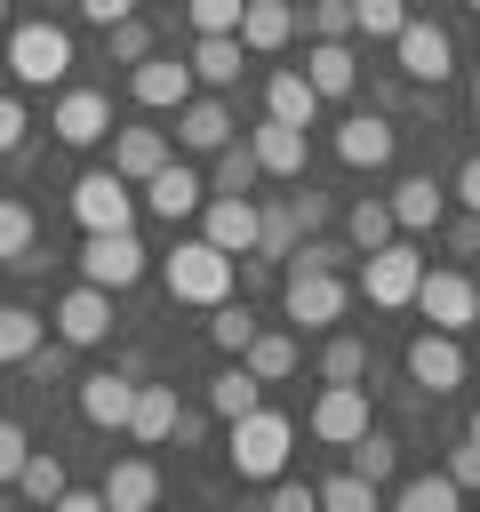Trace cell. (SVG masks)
Masks as SVG:
<instances>
[{
	"instance_id": "cell-60",
	"label": "cell",
	"mask_w": 480,
	"mask_h": 512,
	"mask_svg": "<svg viewBox=\"0 0 480 512\" xmlns=\"http://www.w3.org/2000/svg\"><path fill=\"white\" fill-rule=\"evenodd\" d=\"M0 24H8V0H0Z\"/></svg>"
},
{
	"instance_id": "cell-33",
	"label": "cell",
	"mask_w": 480,
	"mask_h": 512,
	"mask_svg": "<svg viewBox=\"0 0 480 512\" xmlns=\"http://www.w3.org/2000/svg\"><path fill=\"white\" fill-rule=\"evenodd\" d=\"M296 240H304V224H296V208H288V200L256 208V256H264V264H272V256H296Z\"/></svg>"
},
{
	"instance_id": "cell-38",
	"label": "cell",
	"mask_w": 480,
	"mask_h": 512,
	"mask_svg": "<svg viewBox=\"0 0 480 512\" xmlns=\"http://www.w3.org/2000/svg\"><path fill=\"white\" fill-rule=\"evenodd\" d=\"M16 488H24L32 504H56V496H64V464H56V448H32L24 472H16Z\"/></svg>"
},
{
	"instance_id": "cell-23",
	"label": "cell",
	"mask_w": 480,
	"mask_h": 512,
	"mask_svg": "<svg viewBox=\"0 0 480 512\" xmlns=\"http://www.w3.org/2000/svg\"><path fill=\"white\" fill-rule=\"evenodd\" d=\"M104 144H112V168L128 184H144L152 168H168V128H112Z\"/></svg>"
},
{
	"instance_id": "cell-51",
	"label": "cell",
	"mask_w": 480,
	"mask_h": 512,
	"mask_svg": "<svg viewBox=\"0 0 480 512\" xmlns=\"http://www.w3.org/2000/svg\"><path fill=\"white\" fill-rule=\"evenodd\" d=\"M448 480H456L464 496L480 488V440H464V448H448Z\"/></svg>"
},
{
	"instance_id": "cell-2",
	"label": "cell",
	"mask_w": 480,
	"mask_h": 512,
	"mask_svg": "<svg viewBox=\"0 0 480 512\" xmlns=\"http://www.w3.org/2000/svg\"><path fill=\"white\" fill-rule=\"evenodd\" d=\"M288 448H296V424H288L280 408H248V416H232L224 456H232L240 480H280V472H288Z\"/></svg>"
},
{
	"instance_id": "cell-4",
	"label": "cell",
	"mask_w": 480,
	"mask_h": 512,
	"mask_svg": "<svg viewBox=\"0 0 480 512\" xmlns=\"http://www.w3.org/2000/svg\"><path fill=\"white\" fill-rule=\"evenodd\" d=\"M72 216H80V232H136V184L120 168H88L72 184Z\"/></svg>"
},
{
	"instance_id": "cell-45",
	"label": "cell",
	"mask_w": 480,
	"mask_h": 512,
	"mask_svg": "<svg viewBox=\"0 0 480 512\" xmlns=\"http://www.w3.org/2000/svg\"><path fill=\"white\" fill-rule=\"evenodd\" d=\"M112 56H120V64H144V56H152V24L120 16V24H112Z\"/></svg>"
},
{
	"instance_id": "cell-6",
	"label": "cell",
	"mask_w": 480,
	"mask_h": 512,
	"mask_svg": "<svg viewBox=\"0 0 480 512\" xmlns=\"http://www.w3.org/2000/svg\"><path fill=\"white\" fill-rule=\"evenodd\" d=\"M344 304H352L344 272H304V264H288V280H280V312H288L296 328H336Z\"/></svg>"
},
{
	"instance_id": "cell-1",
	"label": "cell",
	"mask_w": 480,
	"mask_h": 512,
	"mask_svg": "<svg viewBox=\"0 0 480 512\" xmlns=\"http://www.w3.org/2000/svg\"><path fill=\"white\" fill-rule=\"evenodd\" d=\"M160 280H168L176 304H224L232 280H240V256H224L216 240H176L160 256Z\"/></svg>"
},
{
	"instance_id": "cell-31",
	"label": "cell",
	"mask_w": 480,
	"mask_h": 512,
	"mask_svg": "<svg viewBox=\"0 0 480 512\" xmlns=\"http://www.w3.org/2000/svg\"><path fill=\"white\" fill-rule=\"evenodd\" d=\"M392 504H400V512H456V504H464V488H456V480H448V464H440V472L400 480V488H392Z\"/></svg>"
},
{
	"instance_id": "cell-11",
	"label": "cell",
	"mask_w": 480,
	"mask_h": 512,
	"mask_svg": "<svg viewBox=\"0 0 480 512\" xmlns=\"http://www.w3.org/2000/svg\"><path fill=\"white\" fill-rule=\"evenodd\" d=\"M200 240H216L224 256H256V200L248 192H208L200 200Z\"/></svg>"
},
{
	"instance_id": "cell-56",
	"label": "cell",
	"mask_w": 480,
	"mask_h": 512,
	"mask_svg": "<svg viewBox=\"0 0 480 512\" xmlns=\"http://www.w3.org/2000/svg\"><path fill=\"white\" fill-rule=\"evenodd\" d=\"M456 200H464V208H472V216H480V152H472V160H464V168H456Z\"/></svg>"
},
{
	"instance_id": "cell-8",
	"label": "cell",
	"mask_w": 480,
	"mask_h": 512,
	"mask_svg": "<svg viewBox=\"0 0 480 512\" xmlns=\"http://www.w3.org/2000/svg\"><path fill=\"white\" fill-rule=\"evenodd\" d=\"M48 128H56V144L88 152V144L112 136V96H104V88H64V96L48 104Z\"/></svg>"
},
{
	"instance_id": "cell-37",
	"label": "cell",
	"mask_w": 480,
	"mask_h": 512,
	"mask_svg": "<svg viewBox=\"0 0 480 512\" xmlns=\"http://www.w3.org/2000/svg\"><path fill=\"white\" fill-rule=\"evenodd\" d=\"M368 376V344L360 336H328L320 344V384H360Z\"/></svg>"
},
{
	"instance_id": "cell-61",
	"label": "cell",
	"mask_w": 480,
	"mask_h": 512,
	"mask_svg": "<svg viewBox=\"0 0 480 512\" xmlns=\"http://www.w3.org/2000/svg\"><path fill=\"white\" fill-rule=\"evenodd\" d=\"M464 8H480V0H464Z\"/></svg>"
},
{
	"instance_id": "cell-53",
	"label": "cell",
	"mask_w": 480,
	"mask_h": 512,
	"mask_svg": "<svg viewBox=\"0 0 480 512\" xmlns=\"http://www.w3.org/2000/svg\"><path fill=\"white\" fill-rule=\"evenodd\" d=\"M448 248H456V256H480V216H472V208L448 224Z\"/></svg>"
},
{
	"instance_id": "cell-39",
	"label": "cell",
	"mask_w": 480,
	"mask_h": 512,
	"mask_svg": "<svg viewBox=\"0 0 480 512\" xmlns=\"http://www.w3.org/2000/svg\"><path fill=\"white\" fill-rule=\"evenodd\" d=\"M320 504H328V512H376V504H384V488H376V480H360V472H336V480H320Z\"/></svg>"
},
{
	"instance_id": "cell-7",
	"label": "cell",
	"mask_w": 480,
	"mask_h": 512,
	"mask_svg": "<svg viewBox=\"0 0 480 512\" xmlns=\"http://www.w3.org/2000/svg\"><path fill=\"white\" fill-rule=\"evenodd\" d=\"M144 264H152V248L136 240V232H88V248H80V280H96V288H136L144 280Z\"/></svg>"
},
{
	"instance_id": "cell-34",
	"label": "cell",
	"mask_w": 480,
	"mask_h": 512,
	"mask_svg": "<svg viewBox=\"0 0 480 512\" xmlns=\"http://www.w3.org/2000/svg\"><path fill=\"white\" fill-rule=\"evenodd\" d=\"M264 384H280V376H296V336H280V328H256L248 336V352H240Z\"/></svg>"
},
{
	"instance_id": "cell-57",
	"label": "cell",
	"mask_w": 480,
	"mask_h": 512,
	"mask_svg": "<svg viewBox=\"0 0 480 512\" xmlns=\"http://www.w3.org/2000/svg\"><path fill=\"white\" fill-rule=\"evenodd\" d=\"M464 440H480V408H472V432H464Z\"/></svg>"
},
{
	"instance_id": "cell-5",
	"label": "cell",
	"mask_w": 480,
	"mask_h": 512,
	"mask_svg": "<svg viewBox=\"0 0 480 512\" xmlns=\"http://www.w3.org/2000/svg\"><path fill=\"white\" fill-rule=\"evenodd\" d=\"M416 280H424V256H416L408 240H384V248H368V256H360V288H368V304H376V312L416 304Z\"/></svg>"
},
{
	"instance_id": "cell-26",
	"label": "cell",
	"mask_w": 480,
	"mask_h": 512,
	"mask_svg": "<svg viewBox=\"0 0 480 512\" xmlns=\"http://www.w3.org/2000/svg\"><path fill=\"white\" fill-rule=\"evenodd\" d=\"M304 80L320 88V104H328V96H352V80H360V56H352L344 40H312V56H304Z\"/></svg>"
},
{
	"instance_id": "cell-59",
	"label": "cell",
	"mask_w": 480,
	"mask_h": 512,
	"mask_svg": "<svg viewBox=\"0 0 480 512\" xmlns=\"http://www.w3.org/2000/svg\"><path fill=\"white\" fill-rule=\"evenodd\" d=\"M472 120H480V88H472Z\"/></svg>"
},
{
	"instance_id": "cell-49",
	"label": "cell",
	"mask_w": 480,
	"mask_h": 512,
	"mask_svg": "<svg viewBox=\"0 0 480 512\" xmlns=\"http://www.w3.org/2000/svg\"><path fill=\"white\" fill-rule=\"evenodd\" d=\"M352 32V0H312V40H344Z\"/></svg>"
},
{
	"instance_id": "cell-21",
	"label": "cell",
	"mask_w": 480,
	"mask_h": 512,
	"mask_svg": "<svg viewBox=\"0 0 480 512\" xmlns=\"http://www.w3.org/2000/svg\"><path fill=\"white\" fill-rule=\"evenodd\" d=\"M176 424H184V408H176V384H136V408H128V440L160 448V440H176Z\"/></svg>"
},
{
	"instance_id": "cell-44",
	"label": "cell",
	"mask_w": 480,
	"mask_h": 512,
	"mask_svg": "<svg viewBox=\"0 0 480 512\" xmlns=\"http://www.w3.org/2000/svg\"><path fill=\"white\" fill-rule=\"evenodd\" d=\"M24 456H32V440H24V424H16V416H0V488H16V472H24Z\"/></svg>"
},
{
	"instance_id": "cell-27",
	"label": "cell",
	"mask_w": 480,
	"mask_h": 512,
	"mask_svg": "<svg viewBox=\"0 0 480 512\" xmlns=\"http://www.w3.org/2000/svg\"><path fill=\"white\" fill-rule=\"evenodd\" d=\"M264 112H272V120L312 128V120H320V88H312L304 72H272V80H264Z\"/></svg>"
},
{
	"instance_id": "cell-25",
	"label": "cell",
	"mask_w": 480,
	"mask_h": 512,
	"mask_svg": "<svg viewBox=\"0 0 480 512\" xmlns=\"http://www.w3.org/2000/svg\"><path fill=\"white\" fill-rule=\"evenodd\" d=\"M440 216H448V192H440L432 176H400V184H392V224H400V232H432Z\"/></svg>"
},
{
	"instance_id": "cell-22",
	"label": "cell",
	"mask_w": 480,
	"mask_h": 512,
	"mask_svg": "<svg viewBox=\"0 0 480 512\" xmlns=\"http://www.w3.org/2000/svg\"><path fill=\"white\" fill-rule=\"evenodd\" d=\"M152 504H160L152 456H120V464L104 472V512H152Z\"/></svg>"
},
{
	"instance_id": "cell-20",
	"label": "cell",
	"mask_w": 480,
	"mask_h": 512,
	"mask_svg": "<svg viewBox=\"0 0 480 512\" xmlns=\"http://www.w3.org/2000/svg\"><path fill=\"white\" fill-rule=\"evenodd\" d=\"M248 152H256L264 176H304V128L296 120H272L264 112V128H248Z\"/></svg>"
},
{
	"instance_id": "cell-46",
	"label": "cell",
	"mask_w": 480,
	"mask_h": 512,
	"mask_svg": "<svg viewBox=\"0 0 480 512\" xmlns=\"http://www.w3.org/2000/svg\"><path fill=\"white\" fill-rule=\"evenodd\" d=\"M288 208H296V224H304V232H328V216H336V200H328V192H312V184H296V192H288Z\"/></svg>"
},
{
	"instance_id": "cell-52",
	"label": "cell",
	"mask_w": 480,
	"mask_h": 512,
	"mask_svg": "<svg viewBox=\"0 0 480 512\" xmlns=\"http://www.w3.org/2000/svg\"><path fill=\"white\" fill-rule=\"evenodd\" d=\"M24 128H32V120H24V104H16V96H0V160L24 144Z\"/></svg>"
},
{
	"instance_id": "cell-36",
	"label": "cell",
	"mask_w": 480,
	"mask_h": 512,
	"mask_svg": "<svg viewBox=\"0 0 480 512\" xmlns=\"http://www.w3.org/2000/svg\"><path fill=\"white\" fill-rule=\"evenodd\" d=\"M208 336H216V352H232V360H240V352H248V336H256V312L224 296V304H208Z\"/></svg>"
},
{
	"instance_id": "cell-12",
	"label": "cell",
	"mask_w": 480,
	"mask_h": 512,
	"mask_svg": "<svg viewBox=\"0 0 480 512\" xmlns=\"http://www.w3.org/2000/svg\"><path fill=\"white\" fill-rule=\"evenodd\" d=\"M200 200H208V176H200V168H184V160H168V168H152V176H144V208H152L160 224L200 216Z\"/></svg>"
},
{
	"instance_id": "cell-9",
	"label": "cell",
	"mask_w": 480,
	"mask_h": 512,
	"mask_svg": "<svg viewBox=\"0 0 480 512\" xmlns=\"http://www.w3.org/2000/svg\"><path fill=\"white\" fill-rule=\"evenodd\" d=\"M416 312H424L432 328L464 336V328L480 320V288H472L464 272H424V280H416Z\"/></svg>"
},
{
	"instance_id": "cell-41",
	"label": "cell",
	"mask_w": 480,
	"mask_h": 512,
	"mask_svg": "<svg viewBox=\"0 0 480 512\" xmlns=\"http://www.w3.org/2000/svg\"><path fill=\"white\" fill-rule=\"evenodd\" d=\"M400 24H408V0H352V32H368V40H400Z\"/></svg>"
},
{
	"instance_id": "cell-47",
	"label": "cell",
	"mask_w": 480,
	"mask_h": 512,
	"mask_svg": "<svg viewBox=\"0 0 480 512\" xmlns=\"http://www.w3.org/2000/svg\"><path fill=\"white\" fill-rule=\"evenodd\" d=\"M64 368H72V344H64V336H56V344H48V336H40V352H32V360H24V376H32V384H56V376H64Z\"/></svg>"
},
{
	"instance_id": "cell-43",
	"label": "cell",
	"mask_w": 480,
	"mask_h": 512,
	"mask_svg": "<svg viewBox=\"0 0 480 512\" xmlns=\"http://www.w3.org/2000/svg\"><path fill=\"white\" fill-rule=\"evenodd\" d=\"M344 256H352V248H344V240H320V232H304V240H296V256H288V264H304V272H344Z\"/></svg>"
},
{
	"instance_id": "cell-29",
	"label": "cell",
	"mask_w": 480,
	"mask_h": 512,
	"mask_svg": "<svg viewBox=\"0 0 480 512\" xmlns=\"http://www.w3.org/2000/svg\"><path fill=\"white\" fill-rule=\"evenodd\" d=\"M344 232H352V256H368V248H384V240H400V224H392V200H352L344 208Z\"/></svg>"
},
{
	"instance_id": "cell-19",
	"label": "cell",
	"mask_w": 480,
	"mask_h": 512,
	"mask_svg": "<svg viewBox=\"0 0 480 512\" xmlns=\"http://www.w3.org/2000/svg\"><path fill=\"white\" fill-rule=\"evenodd\" d=\"M176 144H184V152H224V144H232V104H224V96L176 104Z\"/></svg>"
},
{
	"instance_id": "cell-17",
	"label": "cell",
	"mask_w": 480,
	"mask_h": 512,
	"mask_svg": "<svg viewBox=\"0 0 480 512\" xmlns=\"http://www.w3.org/2000/svg\"><path fill=\"white\" fill-rule=\"evenodd\" d=\"M192 64H176V56H144L136 72H128V96L136 104H152V112H176V104H192Z\"/></svg>"
},
{
	"instance_id": "cell-32",
	"label": "cell",
	"mask_w": 480,
	"mask_h": 512,
	"mask_svg": "<svg viewBox=\"0 0 480 512\" xmlns=\"http://www.w3.org/2000/svg\"><path fill=\"white\" fill-rule=\"evenodd\" d=\"M40 336H48V320H40V312L0 304V368H24V360L40 352Z\"/></svg>"
},
{
	"instance_id": "cell-16",
	"label": "cell",
	"mask_w": 480,
	"mask_h": 512,
	"mask_svg": "<svg viewBox=\"0 0 480 512\" xmlns=\"http://www.w3.org/2000/svg\"><path fill=\"white\" fill-rule=\"evenodd\" d=\"M408 376H416L432 400H440V392H456V384H464V344H456L448 328H424V336L408 344Z\"/></svg>"
},
{
	"instance_id": "cell-30",
	"label": "cell",
	"mask_w": 480,
	"mask_h": 512,
	"mask_svg": "<svg viewBox=\"0 0 480 512\" xmlns=\"http://www.w3.org/2000/svg\"><path fill=\"white\" fill-rule=\"evenodd\" d=\"M208 408H216L224 424H232V416H248V408H264V376H256L248 360H240V368H224V376L208 384Z\"/></svg>"
},
{
	"instance_id": "cell-15",
	"label": "cell",
	"mask_w": 480,
	"mask_h": 512,
	"mask_svg": "<svg viewBox=\"0 0 480 512\" xmlns=\"http://www.w3.org/2000/svg\"><path fill=\"white\" fill-rule=\"evenodd\" d=\"M392 152H400V128H392L384 112H352V120L336 128V160H344V168H392Z\"/></svg>"
},
{
	"instance_id": "cell-14",
	"label": "cell",
	"mask_w": 480,
	"mask_h": 512,
	"mask_svg": "<svg viewBox=\"0 0 480 512\" xmlns=\"http://www.w3.org/2000/svg\"><path fill=\"white\" fill-rule=\"evenodd\" d=\"M392 48H400V72H408V80H432V88H440V80L456 72V40H448L440 24H416V16H408Z\"/></svg>"
},
{
	"instance_id": "cell-35",
	"label": "cell",
	"mask_w": 480,
	"mask_h": 512,
	"mask_svg": "<svg viewBox=\"0 0 480 512\" xmlns=\"http://www.w3.org/2000/svg\"><path fill=\"white\" fill-rule=\"evenodd\" d=\"M344 456H352V472H360V480H376V488H384V480H392V464H400V440L368 424V432H360V440H352Z\"/></svg>"
},
{
	"instance_id": "cell-55",
	"label": "cell",
	"mask_w": 480,
	"mask_h": 512,
	"mask_svg": "<svg viewBox=\"0 0 480 512\" xmlns=\"http://www.w3.org/2000/svg\"><path fill=\"white\" fill-rule=\"evenodd\" d=\"M56 512H104V488H72V480H64V496H56Z\"/></svg>"
},
{
	"instance_id": "cell-58",
	"label": "cell",
	"mask_w": 480,
	"mask_h": 512,
	"mask_svg": "<svg viewBox=\"0 0 480 512\" xmlns=\"http://www.w3.org/2000/svg\"><path fill=\"white\" fill-rule=\"evenodd\" d=\"M0 96H8V56H0Z\"/></svg>"
},
{
	"instance_id": "cell-50",
	"label": "cell",
	"mask_w": 480,
	"mask_h": 512,
	"mask_svg": "<svg viewBox=\"0 0 480 512\" xmlns=\"http://www.w3.org/2000/svg\"><path fill=\"white\" fill-rule=\"evenodd\" d=\"M272 512H320V488L312 480H272Z\"/></svg>"
},
{
	"instance_id": "cell-48",
	"label": "cell",
	"mask_w": 480,
	"mask_h": 512,
	"mask_svg": "<svg viewBox=\"0 0 480 512\" xmlns=\"http://www.w3.org/2000/svg\"><path fill=\"white\" fill-rule=\"evenodd\" d=\"M184 8H192L200 32H240V8H248V0H184Z\"/></svg>"
},
{
	"instance_id": "cell-28",
	"label": "cell",
	"mask_w": 480,
	"mask_h": 512,
	"mask_svg": "<svg viewBox=\"0 0 480 512\" xmlns=\"http://www.w3.org/2000/svg\"><path fill=\"white\" fill-rule=\"evenodd\" d=\"M192 80L232 88V80H240V32H200V48H192Z\"/></svg>"
},
{
	"instance_id": "cell-10",
	"label": "cell",
	"mask_w": 480,
	"mask_h": 512,
	"mask_svg": "<svg viewBox=\"0 0 480 512\" xmlns=\"http://www.w3.org/2000/svg\"><path fill=\"white\" fill-rule=\"evenodd\" d=\"M312 440H328V448H352L360 432H368V384H320V400H312Z\"/></svg>"
},
{
	"instance_id": "cell-40",
	"label": "cell",
	"mask_w": 480,
	"mask_h": 512,
	"mask_svg": "<svg viewBox=\"0 0 480 512\" xmlns=\"http://www.w3.org/2000/svg\"><path fill=\"white\" fill-rule=\"evenodd\" d=\"M32 208L24 200H0V264H32Z\"/></svg>"
},
{
	"instance_id": "cell-54",
	"label": "cell",
	"mask_w": 480,
	"mask_h": 512,
	"mask_svg": "<svg viewBox=\"0 0 480 512\" xmlns=\"http://www.w3.org/2000/svg\"><path fill=\"white\" fill-rule=\"evenodd\" d=\"M80 16H88V24H104V32H112V24H120V16H136V0H80Z\"/></svg>"
},
{
	"instance_id": "cell-42",
	"label": "cell",
	"mask_w": 480,
	"mask_h": 512,
	"mask_svg": "<svg viewBox=\"0 0 480 512\" xmlns=\"http://www.w3.org/2000/svg\"><path fill=\"white\" fill-rule=\"evenodd\" d=\"M256 176H264V168H256V152H248V144H224V152H216V184H208V192H248Z\"/></svg>"
},
{
	"instance_id": "cell-18",
	"label": "cell",
	"mask_w": 480,
	"mask_h": 512,
	"mask_svg": "<svg viewBox=\"0 0 480 512\" xmlns=\"http://www.w3.org/2000/svg\"><path fill=\"white\" fill-rule=\"evenodd\" d=\"M128 408H136V376H128V368L80 376V416H88L96 432H128Z\"/></svg>"
},
{
	"instance_id": "cell-24",
	"label": "cell",
	"mask_w": 480,
	"mask_h": 512,
	"mask_svg": "<svg viewBox=\"0 0 480 512\" xmlns=\"http://www.w3.org/2000/svg\"><path fill=\"white\" fill-rule=\"evenodd\" d=\"M288 40H296V8H288V0H248V8H240V48L272 56V48H288Z\"/></svg>"
},
{
	"instance_id": "cell-13",
	"label": "cell",
	"mask_w": 480,
	"mask_h": 512,
	"mask_svg": "<svg viewBox=\"0 0 480 512\" xmlns=\"http://www.w3.org/2000/svg\"><path fill=\"white\" fill-rule=\"evenodd\" d=\"M56 336L72 344V352H88V344H104L112 336V288H96V280H80L64 304H56Z\"/></svg>"
},
{
	"instance_id": "cell-3",
	"label": "cell",
	"mask_w": 480,
	"mask_h": 512,
	"mask_svg": "<svg viewBox=\"0 0 480 512\" xmlns=\"http://www.w3.org/2000/svg\"><path fill=\"white\" fill-rule=\"evenodd\" d=\"M8 80H24V88H56L64 72H72V32L64 24H48V16H24V24H8Z\"/></svg>"
}]
</instances>
